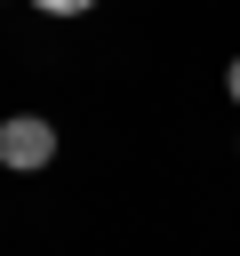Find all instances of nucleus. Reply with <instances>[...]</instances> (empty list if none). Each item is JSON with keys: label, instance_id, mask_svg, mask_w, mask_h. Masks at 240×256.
I'll return each mask as SVG.
<instances>
[{"label": "nucleus", "instance_id": "obj_1", "mask_svg": "<svg viewBox=\"0 0 240 256\" xmlns=\"http://www.w3.org/2000/svg\"><path fill=\"white\" fill-rule=\"evenodd\" d=\"M0 160H8V168H48V160H56V128H48L40 112L0 120Z\"/></svg>", "mask_w": 240, "mask_h": 256}, {"label": "nucleus", "instance_id": "obj_2", "mask_svg": "<svg viewBox=\"0 0 240 256\" xmlns=\"http://www.w3.org/2000/svg\"><path fill=\"white\" fill-rule=\"evenodd\" d=\"M32 8H40V16H88L96 0H32Z\"/></svg>", "mask_w": 240, "mask_h": 256}, {"label": "nucleus", "instance_id": "obj_3", "mask_svg": "<svg viewBox=\"0 0 240 256\" xmlns=\"http://www.w3.org/2000/svg\"><path fill=\"white\" fill-rule=\"evenodd\" d=\"M224 88H232V104H240V56H232V72H224Z\"/></svg>", "mask_w": 240, "mask_h": 256}]
</instances>
